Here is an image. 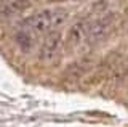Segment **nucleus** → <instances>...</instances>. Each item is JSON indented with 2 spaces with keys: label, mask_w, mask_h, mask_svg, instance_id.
Returning a JSON list of instances; mask_svg holds the SVG:
<instances>
[{
  "label": "nucleus",
  "mask_w": 128,
  "mask_h": 127,
  "mask_svg": "<svg viewBox=\"0 0 128 127\" xmlns=\"http://www.w3.org/2000/svg\"><path fill=\"white\" fill-rule=\"evenodd\" d=\"M69 19V11L64 8H46L34 13L21 23L27 29L34 31L37 35H46L48 32L59 31V27L66 24Z\"/></svg>",
  "instance_id": "1"
},
{
  "label": "nucleus",
  "mask_w": 128,
  "mask_h": 127,
  "mask_svg": "<svg viewBox=\"0 0 128 127\" xmlns=\"http://www.w3.org/2000/svg\"><path fill=\"white\" fill-rule=\"evenodd\" d=\"M115 16L114 13H106L94 19H88V39L86 43H96L102 40L107 34L112 31V27L115 24Z\"/></svg>",
  "instance_id": "2"
},
{
  "label": "nucleus",
  "mask_w": 128,
  "mask_h": 127,
  "mask_svg": "<svg viewBox=\"0 0 128 127\" xmlns=\"http://www.w3.org/2000/svg\"><path fill=\"white\" fill-rule=\"evenodd\" d=\"M64 45V35L61 31H53L48 32L43 37V42L40 43L38 48V58L42 61H51L58 56V53L61 51Z\"/></svg>",
  "instance_id": "3"
},
{
  "label": "nucleus",
  "mask_w": 128,
  "mask_h": 127,
  "mask_svg": "<svg viewBox=\"0 0 128 127\" xmlns=\"http://www.w3.org/2000/svg\"><path fill=\"white\" fill-rule=\"evenodd\" d=\"M86 39H88V19H82V21L70 26V29L66 34V39H64V45L69 50H75L82 43H86Z\"/></svg>",
  "instance_id": "4"
},
{
  "label": "nucleus",
  "mask_w": 128,
  "mask_h": 127,
  "mask_svg": "<svg viewBox=\"0 0 128 127\" xmlns=\"http://www.w3.org/2000/svg\"><path fill=\"white\" fill-rule=\"evenodd\" d=\"M38 37L40 35H37L34 31L27 29V27L22 26V24L18 26L16 34H14V40L18 43V47L21 48V51H24V53H30V51L37 47Z\"/></svg>",
  "instance_id": "5"
},
{
  "label": "nucleus",
  "mask_w": 128,
  "mask_h": 127,
  "mask_svg": "<svg viewBox=\"0 0 128 127\" xmlns=\"http://www.w3.org/2000/svg\"><path fill=\"white\" fill-rule=\"evenodd\" d=\"M29 7V0H0V15L14 16Z\"/></svg>",
  "instance_id": "6"
},
{
  "label": "nucleus",
  "mask_w": 128,
  "mask_h": 127,
  "mask_svg": "<svg viewBox=\"0 0 128 127\" xmlns=\"http://www.w3.org/2000/svg\"><path fill=\"white\" fill-rule=\"evenodd\" d=\"M46 2H51V3H59V2H70V0H46Z\"/></svg>",
  "instance_id": "7"
}]
</instances>
